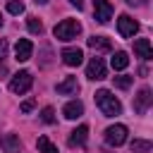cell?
<instances>
[{
	"mask_svg": "<svg viewBox=\"0 0 153 153\" xmlns=\"http://www.w3.org/2000/svg\"><path fill=\"white\" fill-rule=\"evenodd\" d=\"M96 105H98V110H100L105 117H115V115L122 112V103H120L108 88L96 91Z\"/></svg>",
	"mask_w": 153,
	"mask_h": 153,
	"instance_id": "6da1fadb",
	"label": "cell"
},
{
	"mask_svg": "<svg viewBox=\"0 0 153 153\" xmlns=\"http://www.w3.org/2000/svg\"><path fill=\"white\" fill-rule=\"evenodd\" d=\"M53 33H55L57 41H72V38H76L81 33V24L76 19H62L60 24H55Z\"/></svg>",
	"mask_w": 153,
	"mask_h": 153,
	"instance_id": "7a4b0ae2",
	"label": "cell"
},
{
	"mask_svg": "<svg viewBox=\"0 0 153 153\" xmlns=\"http://www.w3.org/2000/svg\"><path fill=\"white\" fill-rule=\"evenodd\" d=\"M31 84H33L31 72L22 69V72H17V74L12 76V81H10V91H12V93H17V96H22V93H26V91L31 88Z\"/></svg>",
	"mask_w": 153,
	"mask_h": 153,
	"instance_id": "3957f363",
	"label": "cell"
},
{
	"mask_svg": "<svg viewBox=\"0 0 153 153\" xmlns=\"http://www.w3.org/2000/svg\"><path fill=\"white\" fill-rule=\"evenodd\" d=\"M127 141V127L124 124H112V127H108L105 129V143L108 146H122Z\"/></svg>",
	"mask_w": 153,
	"mask_h": 153,
	"instance_id": "277c9868",
	"label": "cell"
},
{
	"mask_svg": "<svg viewBox=\"0 0 153 153\" xmlns=\"http://www.w3.org/2000/svg\"><path fill=\"white\" fill-rule=\"evenodd\" d=\"M117 31H120L122 38H131V36L139 31V22H134L129 14H120V19H117Z\"/></svg>",
	"mask_w": 153,
	"mask_h": 153,
	"instance_id": "5b68a950",
	"label": "cell"
},
{
	"mask_svg": "<svg viewBox=\"0 0 153 153\" xmlns=\"http://www.w3.org/2000/svg\"><path fill=\"white\" fill-rule=\"evenodd\" d=\"M151 103H153V93H151V88H148V86H143V88L134 96V112L143 115V112L151 108Z\"/></svg>",
	"mask_w": 153,
	"mask_h": 153,
	"instance_id": "8992f818",
	"label": "cell"
},
{
	"mask_svg": "<svg viewBox=\"0 0 153 153\" xmlns=\"http://www.w3.org/2000/svg\"><path fill=\"white\" fill-rule=\"evenodd\" d=\"M86 76L91 81H100L105 79V62L100 57H91V62L86 65Z\"/></svg>",
	"mask_w": 153,
	"mask_h": 153,
	"instance_id": "52a82bcc",
	"label": "cell"
},
{
	"mask_svg": "<svg viewBox=\"0 0 153 153\" xmlns=\"http://www.w3.org/2000/svg\"><path fill=\"white\" fill-rule=\"evenodd\" d=\"M93 17L100 24H108L110 17H112V5L108 0H93Z\"/></svg>",
	"mask_w": 153,
	"mask_h": 153,
	"instance_id": "ba28073f",
	"label": "cell"
},
{
	"mask_svg": "<svg viewBox=\"0 0 153 153\" xmlns=\"http://www.w3.org/2000/svg\"><path fill=\"white\" fill-rule=\"evenodd\" d=\"M31 53H33V43L29 38H19L17 45H14V60L26 62V60H31Z\"/></svg>",
	"mask_w": 153,
	"mask_h": 153,
	"instance_id": "9c48e42d",
	"label": "cell"
},
{
	"mask_svg": "<svg viewBox=\"0 0 153 153\" xmlns=\"http://www.w3.org/2000/svg\"><path fill=\"white\" fill-rule=\"evenodd\" d=\"M60 57H62V62H65L67 67H79V65L84 62V53H81L79 48H65V50L60 53Z\"/></svg>",
	"mask_w": 153,
	"mask_h": 153,
	"instance_id": "30bf717a",
	"label": "cell"
},
{
	"mask_svg": "<svg viewBox=\"0 0 153 153\" xmlns=\"http://www.w3.org/2000/svg\"><path fill=\"white\" fill-rule=\"evenodd\" d=\"M57 93H60V96H76V93H79V81H76V76H65V79L57 84Z\"/></svg>",
	"mask_w": 153,
	"mask_h": 153,
	"instance_id": "8fae6325",
	"label": "cell"
},
{
	"mask_svg": "<svg viewBox=\"0 0 153 153\" xmlns=\"http://www.w3.org/2000/svg\"><path fill=\"white\" fill-rule=\"evenodd\" d=\"M134 53H136L141 60H151V57H153L151 41H148V38H136V41H134Z\"/></svg>",
	"mask_w": 153,
	"mask_h": 153,
	"instance_id": "7c38bea8",
	"label": "cell"
},
{
	"mask_svg": "<svg viewBox=\"0 0 153 153\" xmlns=\"http://www.w3.org/2000/svg\"><path fill=\"white\" fill-rule=\"evenodd\" d=\"M62 115H65L67 120H76V117H81V115H84V103H81V100H69V103L62 108Z\"/></svg>",
	"mask_w": 153,
	"mask_h": 153,
	"instance_id": "4fadbf2b",
	"label": "cell"
},
{
	"mask_svg": "<svg viewBox=\"0 0 153 153\" xmlns=\"http://www.w3.org/2000/svg\"><path fill=\"white\" fill-rule=\"evenodd\" d=\"M86 139H88V127H86V124H79V127L69 134V146H72V148H74V146H84Z\"/></svg>",
	"mask_w": 153,
	"mask_h": 153,
	"instance_id": "5bb4252c",
	"label": "cell"
},
{
	"mask_svg": "<svg viewBox=\"0 0 153 153\" xmlns=\"http://www.w3.org/2000/svg\"><path fill=\"white\" fill-rule=\"evenodd\" d=\"M0 146H2L7 153H19V148H22V143H19V136H17V134H7V136L0 141Z\"/></svg>",
	"mask_w": 153,
	"mask_h": 153,
	"instance_id": "9a60e30c",
	"label": "cell"
},
{
	"mask_svg": "<svg viewBox=\"0 0 153 153\" xmlns=\"http://www.w3.org/2000/svg\"><path fill=\"white\" fill-rule=\"evenodd\" d=\"M110 65H112V69H117V72L127 69V65H129V57H127V53H122V50L112 53V60H110Z\"/></svg>",
	"mask_w": 153,
	"mask_h": 153,
	"instance_id": "2e32d148",
	"label": "cell"
},
{
	"mask_svg": "<svg viewBox=\"0 0 153 153\" xmlns=\"http://www.w3.org/2000/svg\"><path fill=\"white\" fill-rule=\"evenodd\" d=\"M88 48H93V50H110V41L105 36H91L88 38Z\"/></svg>",
	"mask_w": 153,
	"mask_h": 153,
	"instance_id": "e0dca14e",
	"label": "cell"
},
{
	"mask_svg": "<svg viewBox=\"0 0 153 153\" xmlns=\"http://www.w3.org/2000/svg\"><path fill=\"white\" fill-rule=\"evenodd\" d=\"M153 143L146 141V139H134L131 141V153H151Z\"/></svg>",
	"mask_w": 153,
	"mask_h": 153,
	"instance_id": "ac0fdd59",
	"label": "cell"
},
{
	"mask_svg": "<svg viewBox=\"0 0 153 153\" xmlns=\"http://www.w3.org/2000/svg\"><path fill=\"white\" fill-rule=\"evenodd\" d=\"M38 151L41 153H57V146L48 136H38Z\"/></svg>",
	"mask_w": 153,
	"mask_h": 153,
	"instance_id": "d6986e66",
	"label": "cell"
},
{
	"mask_svg": "<svg viewBox=\"0 0 153 153\" xmlns=\"http://www.w3.org/2000/svg\"><path fill=\"white\" fill-rule=\"evenodd\" d=\"M26 26H29L31 33H43V24H41L38 17H29V19H26Z\"/></svg>",
	"mask_w": 153,
	"mask_h": 153,
	"instance_id": "ffe728a7",
	"label": "cell"
},
{
	"mask_svg": "<svg viewBox=\"0 0 153 153\" xmlns=\"http://www.w3.org/2000/svg\"><path fill=\"white\" fill-rule=\"evenodd\" d=\"M7 12L10 14H22L24 12V2L22 0H10L7 2Z\"/></svg>",
	"mask_w": 153,
	"mask_h": 153,
	"instance_id": "44dd1931",
	"label": "cell"
},
{
	"mask_svg": "<svg viewBox=\"0 0 153 153\" xmlns=\"http://www.w3.org/2000/svg\"><path fill=\"white\" fill-rule=\"evenodd\" d=\"M131 81H134V76H127V74L115 76V86H117V88H129V86H131Z\"/></svg>",
	"mask_w": 153,
	"mask_h": 153,
	"instance_id": "7402d4cb",
	"label": "cell"
},
{
	"mask_svg": "<svg viewBox=\"0 0 153 153\" xmlns=\"http://www.w3.org/2000/svg\"><path fill=\"white\" fill-rule=\"evenodd\" d=\"M41 120H43L45 124H53V122H55V110H53V108H43Z\"/></svg>",
	"mask_w": 153,
	"mask_h": 153,
	"instance_id": "603a6c76",
	"label": "cell"
},
{
	"mask_svg": "<svg viewBox=\"0 0 153 153\" xmlns=\"http://www.w3.org/2000/svg\"><path fill=\"white\" fill-rule=\"evenodd\" d=\"M33 108H36V100H33V98H29V100H24V103L19 105V110H22V112H31Z\"/></svg>",
	"mask_w": 153,
	"mask_h": 153,
	"instance_id": "cb8c5ba5",
	"label": "cell"
},
{
	"mask_svg": "<svg viewBox=\"0 0 153 153\" xmlns=\"http://www.w3.org/2000/svg\"><path fill=\"white\" fill-rule=\"evenodd\" d=\"M5 55H7V41H5V38H0V62L5 60Z\"/></svg>",
	"mask_w": 153,
	"mask_h": 153,
	"instance_id": "d4e9b609",
	"label": "cell"
},
{
	"mask_svg": "<svg viewBox=\"0 0 153 153\" xmlns=\"http://www.w3.org/2000/svg\"><path fill=\"white\" fill-rule=\"evenodd\" d=\"M69 2H72L76 10H81V7H84V0H69Z\"/></svg>",
	"mask_w": 153,
	"mask_h": 153,
	"instance_id": "484cf974",
	"label": "cell"
},
{
	"mask_svg": "<svg viewBox=\"0 0 153 153\" xmlns=\"http://www.w3.org/2000/svg\"><path fill=\"white\" fill-rule=\"evenodd\" d=\"M129 5H143V0H127Z\"/></svg>",
	"mask_w": 153,
	"mask_h": 153,
	"instance_id": "4316f807",
	"label": "cell"
},
{
	"mask_svg": "<svg viewBox=\"0 0 153 153\" xmlns=\"http://www.w3.org/2000/svg\"><path fill=\"white\" fill-rule=\"evenodd\" d=\"M36 2H41V5H45V2H48V0H36Z\"/></svg>",
	"mask_w": 153,
	"mask_h": 153,
	"instance_id": "83f0119b",
	"label": "cell"
},
{
	"mask_svg": "<svg viewBox=\"0 0 153 153\" xmlns=\"http://www.w3.org/2000/svg\"><path fill=\"white\" fill-rule=\"evenodd\" d=\"M0 24H2V14H0Z\"/></svg>",
	"mask_w": 153,
	"mask_h": 153,
	"instance_id": "f1b7e54d",
	"label": "cell"
}]
</instances>
